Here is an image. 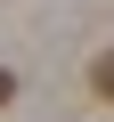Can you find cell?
Returning a JSON list of instances; mask_svg holds the SVG:
<instances>
[{
	"label": "cell",
	"instance_id": "2",
	"mask_svg": "<svg viewBox=\"0 0 114 122\" xmlns=\"http://www.w3.org/2000/svg\"><path fill=\"white\" fill-rule=\"evenodd\" d=\"M8 98H16V81H8V73H0V106H8Z\"/></svg>",
	"mask_w": 114,
	"mask_h": 122
},
{
	"label": "cell",
	"instance_id": "1",
	"mask_svg": "<svg viewBox=\"0 0 114 122\" xmlns=\"http://www.w3.org/2000/svg\"><path fill=\"white\" fill-rule=\"evenodd\" d=\"M90 90H98V98H106V106H114V49H106V57H98V65H90Z\"/></svg>",
	"mask_w": 114,
	"mask_h": 122
}]
</instances>
